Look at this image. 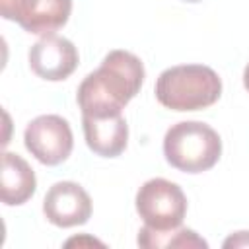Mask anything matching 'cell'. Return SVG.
Wrapping results in <instances>:
<instances>
[{"label":"cell","mask_w":249,"mask_h":249,"mask_svg":"<svg viewBox=\"0 0 249 249\" xmlns=\"http://www.w3.org/2000/svg\"><path fill=\"white\" fill-rule=\"evenodd\" d=\"M80 56L74 43L60 35H43L29 49V66L31 70L49 82L66 80L78 66Z\"/></svg>","instance_id":"cell-8"},{"label":"cell","mask_w":249,"mask_h":249,"mask_svg":"<svg viewBox=\"0 0 249 249\" xmlns=\"http://www.w3.org/2000/svg\"><path fill=\"white\" fill-rule=\"evenodd\" d=\"M43 214L58 228L82 226L91 216V198L82 185L74 181H58L43 198Z\"/></svg>","instance_id":"cell-7"},{"label":"cell","mask_w":249,"mask_h":249,"mask_svg":"<svg viewBox=\"0 0 249 249\" xmlns=\"http://www.w3.org/2000/svg\"><path fill=\"white\" fill-rule=\"evenodd\" d=\"M222 95L220 76L204 64L165 68L156 80V99L171 111H198L214 105Z\"/></svg>","instance_id":"cell-2"},{"label":"cell","mask_w":249,"mask_h":249,"mask_svg":"<svg viewBox=\"0 0 249 249\" xmlns=\"http://www.w3.org/2000/svg\"><path fill=\"white\" fill-rule=\"evenodd\" d=\"M27 152L45 165H58L68 160L74 148L72 128L60 115H39L23 132Z\"/></svg>","instance_id":"cell-5"},{"label":"cell","mask_w":249,"mask_h":249,"mask_svg":"<svg viewBox=\"0 0 249 249\" xmlns=\"http://www.w3.org/2000/svg\"><path fill=\"white\" fill-rule=\"evenodd\" d=\"M224 247L226 249H230V247H249V231H235V233H231L224 241Z\"/></svg>","instance_id":"cell-12"},{"label":"cell","mask_w":249,"mask_h":249,"mask_svg":"<svg viewBox=\"0 0 249 249\" xmlns=\"http://www.w3.org/2000/svg\"><path fill=\"white\" fill-rule=\"evenodd\" d=\"M144 74V64L136 54L123 49L107 53L101 66L78 86L76 99L82 115L105 117L121 113L140 91Z\"/></svg>","instance_id":"cell-1"},{"label":"cell","mask_w":249,"mask_h":249,"mask_svg":"<svg viewBox=\"0 0 249 249\" xmlns=\"http://www.w3.org/2000/svg\"><path fill=\"white\" fill-rule=\"evenodd\" d=\"M163 156L171 167L185 173L212 169L222 156V138L206 123L181 121L163 136Z\"/></svg>","instance_id":"cell-3"},{"label":"cell","mask_w":249,"mask_h":249,"mask_svg":"<svg viewBox=\"0 0 249 249\" xmlns=\"http://www.w3.org/2000/svg\"><path fill=\"white\" fill-rule=\"evenodd\" d=\"M185 2H202V0H185Z\"/></svg>","instance_id":"cell-15"},{"label":"cell","mask_w":249,"mask_h":249,"mask_svg":"<svg viewBox=\"0 0 249 249\" xmlns=\"http://www.w3.org/2000/svg\"><path fill=\"white\" fill-rule=\"evenodd\" d=\"M136 243L144 249H200L208 247V243L189 228H173V230H152L144 226L138 231Z\"/></svg>","instance_id":"cell-11"},{"label":"cell","mask_w":249,"mask_h":249,"mask_svg":"<svg viewBox=\"0 0 249 249\" xmlns=\"http://www.w3.org/2000/svg\"><path fill=\"white\" fill-rule=\"evenodd\" d=\"M82 128L88 148L101 158H117L126 148L128 124L123 113L105 117L82 115Z\"/></svg>","instance_id":"cell-9"},{"label":"cell","mask_w":249,"mask_h":249,"mask_svg":"<svg viewBox=\"0 0 249 249\" xmlns=\"http://www.w3.org/2000/svg\"><path fill=\"white\" fill-rule=\"evenodd\" d=\"M70 12L72 0H0L2 18L33 35H51L64 27Z\"/></svg>","instance_id":"cell-6"},{"label":"cell","mask_w":249,"mask_h":249,"mask_svg":"<svg viewBox=\"0 0 249 249\" xmlns=\"http://www.w3.org/2000/svg\"><path fill=\"white\" fill-rule=\"evenodd\" d=\"M136 212L152 230H173L183 224L187 196L183 189L163 177L148 179L136 193Z\"/></svg>","instance_id":"cell-4"},{"label":"cell","mask_w":249,"mask_h":249,"mask_svg":"<svg viewBox=\"0 0 249 249\" xmlns=\"http://www.w3.org/2000/svg\"><path fill=\"white\" fill-rule=\"evenodd\" d=\"M243 86H245V89L249 91V64H247L245 70H243Z\"/></svg>","instance_id":"cell-14"},{"label":"cell","mask_w":249,"mask_h":249,"mask_svg":"<svg viewBox=\"0 0 249 249\" xmlns=\"http://www.w3.org/2000/svg\"><path fill=\"white\" fill-rule=\"evenodd\" d=\"M84 243H88V245H101V247H103L101 241H97V239H93V237H86V235H82V237H72V239H68L64 245H66V247H72V245H84Z\"/></svg>","instance_id":"cell-13"},{"label":"cell","mask_w":249,"mask_h":249,"mask_svg":"<svg viewBox=\"0 0 249 249\" xmlns=\"http://www.w3.org/2000/svg\"><path fill=\"white\" fill-rule=\"evenodd\" d=\"M37 189L35 171L18 154H2V175H0V195L6 206H19L27 202Z\"/></svg>","instance_id":"cell-10"}]
</instances>
